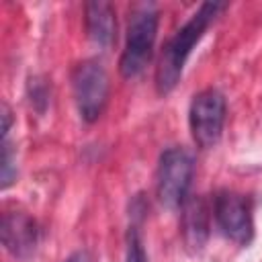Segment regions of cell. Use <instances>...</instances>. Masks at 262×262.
Segmentation results:
<instances>
[{
	"label": "cell",
	"mask_w": 262,
	"mask_h": 262,
	"mask_svg": "<svg viewBox=\"0 0 262 262\" xmlns=\"http://www.w3.org/2000/svg\"><path fill=\"white\" fill-rule=\"evenodd\" d=\"M225 8L221 2H203L201 8L174 33V37L164 45L158 68H156V90L158 94H168L178 84L184 63L192 51V47L201 41L211 20Z\"/></svg>",
	"instance_id": "1"
},
{
	"label": "cell",
	"mask_w": 262,
	"mask_h": 262,
	"mask_svg": "<svg viewBox=\"0 0 262 262\" xmlns=\"http://www.w3.org/2000/svg\"><path fill=\"white\" fill-rule=\"evenodd\" d=\"M158 8L151 2H139L131 8L127 25V41L119 59L121 76L131 80L139 76L151 59L154 43L158 35Z\"/></svg>",
	"instance_id": "2"
},
{
	"label": "cell",
	"mask_w": 262,
	"mask_h": 262,
	"mask_svg": "<svg viewBox=\"0 0 262 262\" xmlns=\"http://www.w3.org/2000/svg\"><path fill=\"white\" fill-rule=\"evenodd\" d=\"M74 102L86 123H94L108 102V74L98 59H84L72 72Z\"/></svg>",
	"instance_id": "3"
},
{
	"label": "cell",
	"mask_w": 262,
	"mask_h": 262,
	"mask_svg": "<svg viewBox=\"0 0 262 262\" xmlns=\"http://www.w3.org/2000/svg\"><path fill=\"white\" fill-rule=\"evenodd\" d=\"M192 180V158L182 147H166L160 154L156 192L166 209H180L188 199Z\"/></svg>",
	"instance_id": "4"
},
{
	"label": "cell",
	"mask_w": 262,
	"mask_h": 262,
	"mask_svg": "<svg viewBox=\"0 0 262 262\" xmlns=\"http://www.w3.org/2000/svg\"><path fill=\"white\" fill-rule=\"evenodd\" d=\"M225 123V98L219 90L207 88L194 94L188 108V127L194 143L203 149L213 147L223 131Z\"/></svg>",
	"instance_id": "5"
},
{
	"label": "cell",
	"mask_w": 262,
	"mask_h": 262,
	"mask_svg": "<svg viewBox=\"0 0 262 262\" xmlns=\"http://www.w3.org/2000/svg\"><path fill=\"white\" fill-rule=\"evenodd\" d=\"M213 217L225 237L239 246H248L254 237L252 209L244 194L221 190L213 201Z\"/></svg>",
	"instance_id": "6"
},
{
	"label": "cell",
	"mask_w": 262,
	"mask_h": 262,
	"mask_svg": "<svg viewBox=\"0 0 262 262\" xmlns=\"http://www.w3.org/2000/svg\"><path fill=\"white\" fill-rule=\"evenodd\" d=\"M0 235H2L4 248L14 258H27L37 248L39 227H37V221L29 217L27 213L10 211V213H4L2 217Z\"/></svg>",
	"instance_id": "7"
},
{
	"label": "cell",
	"mask_w": 262,
	"mask_h": 262,
	"mask_svg": "<svg viewBox=\"0 0 262 262\" xmlns=\"http://www.w3.org/2000/svg\"><path fill=\"white\" fill-rule=\"evenodd\" d=\"M182 209V239L190 252H201L209 239L211 229V211L203 196H188L184 201Z\"/></svg>",
	"instance_id": "8"
},
{
	"label": "cell",
	"mask_w": 262,
	"mask_h": 262,
	"mask_svg": "<svg viewBox=\"0 0 262 262\" xmlns=\"http://www.w3.org/2000/svg\"><path fill=\"white\" fill-rule=\"evenodd\" d=\"M86 35L92 43L108 47L117 37V12L106 0H92L84 4Z\"/></svg>",
	"instance_id": "9"
},
{
	"label": "cell",
	"mask_w": 262,
	"mask_h": 262,
	"mask_svg": "<svg viewBox=\"0 0 262 262\" xmlns=\"http://www.w3.org/2000/svg\"><path fill=\"white\" fill-rule=\"evenodd\" d=\"M16 180V154L6 139H2V156H0V186L8 188Z\"/></svg>",
	"instance_id": "10"
},
{
	"label": "cell",
	"mask_w": 262,
	"mask_h": 262,
	"mask_svg": "<svg viewBox=\"0 0 262 262\" xmlns=\"http://www.w3.org/2000/svg\"><path fill=\"white\" fill-rule=\"evenodd\" d=\"M125 262H147L141 235L137 225H129L127 235H125Z\"/></svg>",
	"instance_id": "11"
},
{
	"label": "cell",
	"mask_w": 262,
	"mask_h": 262,
	"mask_svg": "<svg viewBox=\"0 0 262 262\" xmlns=\"http://www.w3.org/2000/svg\"><path fill=\"white\" fill-rule=\"evenodd\" d=\"M47 98H49V94H47V88H45V84H41L39 80H31V102L33 104H37V102H43V106L47 104Z\"/></svg>",
	"instance_id": "12"
},
{
	"label": "cell",
	"mask_w": 262,
	"mask_h": 262,
	"mask_svg": "<svg viewBox=\"0 0 262 262\" xmlns=\"http://www.w3.org/2000/svg\"><path fill=\"white\" fill-rule=\"evenodd\" d=\"M10 123H12V113H10L8 104H6V102H2V139H6V137H8Z\"/></svg>",
	"instance_id": "13"
},
{
	"label": "cell",
	"mask_w": 262,
	"mask_h": 262,
	"mask_svg": "<svg viewBox=\"0 0 262 262\" xmlns=\"http://www.w3.org/2000/svg\"><path fill=\"white\" fill-rule=\"evenodd\" d=\"M63 262H92V258H90V254L86 250H78L72 256H68Z\"/></svg>",
	"instance_id": "14"
}]
</instances>
